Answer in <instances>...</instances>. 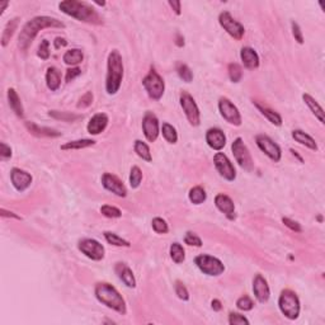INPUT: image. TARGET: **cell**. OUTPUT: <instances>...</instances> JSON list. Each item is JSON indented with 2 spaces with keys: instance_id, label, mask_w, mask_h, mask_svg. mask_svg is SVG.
Returning <instances> with one entry per match:
<instances>
[{
  "instance_id": "1",
  "label": "cell",
  "mask_w": 325,
  "mask_h": 325,
  "mask_svg": "<svg viewBox=\"0 0 325 325\" xmlns=\"http://www.w3.org/2000/svg\"><path fill=\"white\" fill-rule=\"evenodd\" d=\"M46 28H65V24L56 18L46 17V15L32 18L24 24L20 31L19 37H18V47L20 48V51L26 52L32 45L38 32L46 30Z\"/></svg>"
},
{
  "instance_id": "2",
  "label": "cell",
  "mask_w": 325,
  "mask_h": 325,
  "mask_svg": "<svg viewBox=\"0 0 325 325\" xmlns=\"http://www.w3.org/2000/svg\"><path fill=\"white\" fill-rule=\"evenodd\" d=\"M59 9L64 14L71 18L91 24H102L101 17L98 15L97 10L94 9L89 3L77 1V0H65L59 4Z\"/></svg>"
},
{
  "instance_id": "3",
  "label": "cell",
  "mask_w": 325,
  "mask_h": 325,
  "mask_svg": "<svg viewBox=\"0 0 325 325\" xmlns=\"http://www.w3.org/2000/svg\"><path fill=\"white\" fill-rule=\"evenodd\" d=\"M94 295L97 297V300L104 306L112 309L114 311H117L118 314L124 315L127 312L126 309V301L122 297V295L113 287L112 285L107 283V282H101L97 283L95 288H94Z\"/></svg>"
},
{
  "instance_id": "4",
  "label": "cell",
  "mask_w": 325,
  "mask_h": 325,
  "mask_svg": "<svg viewBox=\"0 0 325 325\" xmlns=\"http://www.w3.org/2000/svg\"><path fill=\"white\" fill-rule=\"evenodd\" d=\"M124 79V61L118 50L109 52L107 60V77H106V91L109 95H114L120 91Z\"/></svg>"
},
{
  "instance_id": "5",
  "label": "cell",
  "mask_w": 325,
  "mask_h": 325,
  "mask_svg": "<svg viewBox=\"0 0 325 325\" xmlns=\"http://www.w3.org/2000/svg\"><path fill=\"white\" fill-rule=\"evenodd\" d=\"M279 308L281 312L290 320H295L300 315V300L291 290H283L279 298Z\"/></svg>"
},
{
  "instance_id": "6",
  "label": "cell",
  "mask_w": 325,
  "mask_h": 325,
  "mask_svg": "<svg viewBox=\"0 0 325 325\" xmlns=\"http://www.w3.org/2000/svg\"><path fill=\"white\" fill-rule=\"evenodd\" d=\"M196 265L198 269L203 273V275L211 276V277H217L221 276L225 272V265L220 259L216 257L208 254H201L197 255L195 259Z\"/></svg>"
},
{
  "instance_id": "7",
  "label": "cell",
  "mask_w": 325,
  "mask_h": 325,
  "mask_svg": "<svg viewBox=\"0 0 325 325\" xmlns=\"http://www.w3.org/2000/svg\"><path fill=\"white\" fill-rule=\"evenodd\" d=\"M142 85H144L149 97L154 101H159L165 92L164 80L154 69H151L149 74L142 79Z\"/></svg>"
},
{
  "instance_id": "8",
  "label": "cell",
  "mask_w": 325,
  "mask_h": 325,
  "mask_svg": "<svg viewBox=\"0 0 325 325\" xmlns=\"http://www.w3.org/2000/svg\"><path fill=\"white\" fill-rule=\"evenodd\" d=\"M232 154H234L235 160L240 165V168H243L247 171H251L254 169V161H253L250 153H249L248 148L244 144V141H243L242 138L235 139L232 141Z\"/></svg>"
},
{
  "instance_id": "9",
  "label": "cell",
  "mask_w": 325,
  "mask_h": 325,
  "mask_svg": "<svg viewBox=\"0 0 325 325\" xmlns=\"http://www.w3.org/2000/svg\"><path fill=\"white\" fill-rule=\"evenodd\" d=\"M179 102H181V107L185 112L186 117H187L188 122L192 126H198L201 124V113H200V108H198L197 103L193 99L191 94L187 92H182L181 97H179Z\"/></svg>"
},
{
  "instance_id": "10",
  "label": "cell",
  "mask_w": 325,
  "mask_h": 325,
  "mask_svg": "<svg viewBox=\"0 0 325 325\" xmlns=\"http://www.w3.org/2000/svg\"><path fill=\"white\" fill-rule=\"evenodd\" d=\"M218 23L224 28V31H226V33L230 34L235 40L239 41L244 37V26L236 19H234V17L229 12H222L218 15Z\"/></svg>"
},
{
  "instance_id": "11",
  "label": "cell",
  "mask_w": 325,
  "mask_h": 325,
  "mask_svg": "<svg viewBox=\"0 0 325 325\" xmlns=\"http://www.w3.org/2000/svg\"><path fill=\"white\" fill-rule=\"evenodd\" d=\"M218 111L225 121L234 126L242 124V114L239 112L238 107L228 98H220L218 99Z\"/></svg>"
},
{
  "instance_id": "12",
  "label": "cell",
  "mask_w": 325,
  "mask_h": 325,
  "mask_svg": "<svg viewBox=\"0 0 325 325\" xmlns=\"http://www.w3.org/2000/svg\"><path fill=\"white\" fill-rule=\"evenodd\" d=\"M77 248L85 257H88L92 261H102L104 258V254H106L104 247L101 243L97 242L95 239H81L77 244Z\"/></svg>"
},
{
  "instance_id": "13",
  "label": "cell",
  "mask_w": 325,
  "mask_h": 325,
  "mask_svg": "<svg viewBox=\"0 0 325 325\" xmlns=\"http://www.w3.org/2000/svg\"><path fill=\"white\" fill-rule=\"evenodd\" d=\"M214 164L218 174L221 175L224 179L228 182H234L236 178V170H235L234 165L230 161V159L224 154V153H216L214 156Z\"/></svg>"
},
{
  "instance_id": "14",
  "label": "cell",
  "mask_w": 325,
  "mask_h": 325,
  "mask_svg": "<svg viewBox=\"0 0 325 325\" xmlns=\"http://www.w3.org/2000/svg\"><path fill=\"white\" fill-rule=\"evenodd\" d=\"M255 142L258 145V148L264 153L272 161L279 163L282 158V151L279 145L275 141L268 138L267 135H258L255 138Z\"/></svg>"
},
{
  "instance_id": "15",
  "label": "cell",
  "mask_w": 325,
  "mask_h": 325,
  "mask_svg": "<svg viewBox=\"0 0 325 325\" xmlns=\"http://www.w3.org/2000/svg\"><path fill=\"white\" fill-rule=\"evenodd\" d=\"M142 131L149 142H155L160 134L158 117L153 112H146L142 118Z\"/></svg>"
},
{
  "instance_id": "16",
  "label": "cell",
  "mask_w": 325,
  "mask_h": 325,
  "mask_svg": "<svg viewBox=\"0 0 325 325\" xmlns=\"http://www.w3.org/2000/svg\"><path fill=\"white\" fill-rule=\"evenodd\" d=\"M102 185L108 192H111L118 197H126L127 196V189H126L121 179L116 175L111 174V173H104L102 175Z\"/></svg>"
},
{
  "instance_id": "17",
  "label": "cell",
  "mask_w": 325,
  "mask_h": 325,
  "mask_svg": "<svg viewBox=\"0 0 325 325\" xmlns=\"http://www.w3.org/2000/svg\"><path fill=\"white\" fill-rule=\"evenodd\" d=\"M10 181L18 192H24L32 185V175L19 168H13L10 170Z\"/></svg>"
},
{
  "instance_id": "18",
  "label": "cell",
  "mask_w": 325,
  "mask_h": 325,
  "mask_svg": "<svg viewBox=\"0 0 325 325\" xmlns=\"http://www.w3.org/2000/svg\"><path fill=\"white\" fill-rule=\"evenodd\" d=\"M253 294L261 304H265L269 300L271 290H269L268 282L265 281L262 275H257L253 279Z\"/></svg>"
},
{
  "instance_id": "19",
  "label": "cell",
  "mask_w": 325,
  "mask_h": 325,
  "mask_svg": "<svg viewBox=\"0 0 325 325\" xmlns=\"http://www.w3.org/2000/svg\"><path fill=\"white\" fill-rule=\"evenodd\" d=\"M206 142L212 150L221 151L226 145V136L220 128L212 127L206 132Z\"/></svg>"
},
{
  "instance_id": "20",
  "label": "cell",
  "mask_w": 325,
  "mask_h": 325,
  "mask_svg": "<svg viewBox=\"0 0 325 325\" xmlns=\"http://www.w3.org/2000/svg\"><path fill=\"white\" fill-rule=\"evenodd\" d=\"M215 206H216L218 211H221L229 220H234V218L236 217V215H235V204L234 202H232V198L229 197L228 195L218 193V195L215 197Z\"/></svg>"
},
{
  "instance_id": "21",
  "label": "cell",
  "mask_w": 325,
  "mask_h": 325,
  "mask_svg": "<svg viewBox=\"0 0 325 325\" xmlns=\"http://www.w3.org/2000/svg\"><path fill=\"white\" fill-rule=\"evenodd\" d=\"M108 126V116L106 113H97L91 118V121L88 122L87 130L88 132L93 136L102 134Z\"/></svg>"
},
{
  "instance_id": "22",
  "label": "cell",
  "mask_w": 325,
  "mask_h": 325,
  "mask_svg": "<svg viewBox=\"0 0 325 325\" xmlns=\"http://www.w3.org/2000/svg\"><path fill=\"white\" fill-rule=\"evenodd\" d=\"M26 128L30 131V134L37 136V138H60L61 136V132L54 130V128L38 126L37 124L31 121L26 122Z\"/></svg>"
},
{
  "instance_id": "23",
  "label": "cell",
  "mask_w": 325,
  "mask_h": 325,
  "mask_svg": "<svg viewBox=\"0 0 325 325\" xmlns=\"http://www.w3.org/2000/svg\"><path fill=\"white\" fill-rule=\"evenodd\" d=\"M114 272H116V275L118 276V279H121L127 287L130 288L136 287V279H135V276L127 264H124V263H117L116 267H114Z\"/></svg>"
},
{
  "instance_id": "24",
  "label": "cell",
  "mask_w": 325,
  "mask_h": 325,
  "mask_svg": "<svg viewBox=\"0 0 325 325\" xmlns=\"http://www.w3.org/2000/svg\"><path fill=\"white\" fill-rule=\"evenodd\" d=\"M240 59L243 65L249 70H254L259 66V56L257 51L251 47H243L240 51Z\"/></svg>"
},
{
  "instance_id": "25",
  "label": "cell",
  "mask_w": 325,
  "mask_h": 325,
  "mask_svg": "<svg viewBox=\"0 0 325 325\" xmlns=\"http://www.w3.org/2000/svg\"><path fill=\"white\" fill-rule=\"evenodd\" d=\"M292 139H294L296 142H298L300 145H304V146H306L308 149H310V150H314V151L318 150L316 141L314 140L310 135L304 132V131L294 130L292 131Z\"/></svg>"
},
{
  "instance_id": "26",
  "label": "cell",
  "mask_w": 325,
  "mask_h": 325,
  "mask_svg": "<svg viewBox=\"0 0 325 325\" xmlns=\"http://www.w3.org/2000/svg\"><path fill=\"white\" fill-rule=\"evenodd\" d=\"M302 99L305 102V104L309 107V109L312 112V114L318 118L320 124H325V118H324V111H323L322 106L318 103V102L314 99V98L310 95V94L305 93L302 94Z\"/></svg>"
},
{
  "instance_id": "27",
  "label": "cell",
  "mask_w": 325,
  "mask_h": 325,
  "mask_svg": "<svg viewBox=\"0 0 325 325\" xmlns=\"http://www.w3.org/2000/svg\"><path fill=\"white\" fill-rule=\"evenodd\" d=\"M8 102H9V106L10 108H12V111L17 114L18 117L23 118L24 117L23 106H22L19 95H18V93L15 92V89H13V88H9V89H8Z\"/></svg>"
},
{
  "instance_id": "28",
  "label": "cell",
  "mask_w": 325,
  "mask_h": 325,
  "mask_svg": "<svg viewBox=\"0 0 325 325\" xmlns=\"http://www.w3.org/2000/svg\"><path fill=\"white\" fill-rule=\"evenodd\" d=\"M46 84L47 88L51 92H56L61 85V75L60 71L57 70L56 67L51 66L47 69L46 73Z\"/></svg>"
},
{
  "instance_id": "29",
  "label": "cell",
  "mask_w": 325,
  "mask_h": 325,
  "mask_svg": "<svg viewBox=\"0 0 325 325\" xmlns=\"http://www.w3.org/2000/svg\"><path fill=\"white\" fill-rule=\"evenodd\" d=\"M62 60L66 65H70V66H77L80 62H83L84 60V54L83 51L79 50V48H71V50L66 51L62 56Z\"/></svg>"
},
{
  "instance_id": "30",
  "label": "cell",
  "mask_w": 325,
  "mask_h": 325,
  "mask_svg": "<svg viewBox=\"0 0 325 325\" xmlns=\"http://www.w3.org/2000/svg\"><path fill=\"white\" fill-rule=\"evenodd\" d=\"M254 106L258 108V111L261 112V113L263 114L271 124H273L275 126H281L282 117L277 113V112H275L273 109H271V108L265 107V106H262V104H259L258 102H254Z\"/></svg>"
},
{
  "instance_id": "31",
  "label": "cell",
  "mask_w": 325,
  "mask_h": 325,
  "mask_svg": "<svg viewBox=\"0 0 325 325\" xmlns=\"http://www.w3.org/2000/svg\"><path fill=\"white\" fill-rule=\"evenodd\" d=\"M18 24H19V18H14V19L9 20L4 28L3 33H1V46L7 47L8 44H9V41L12 40L13 37L14 32L17 31Z\"/></svg>"
},
{
  "instance_id": "32",
  "label": "cell",
  "mask_w": 325,
  "mask_h": 325,
  "mask_svg": "<svg viewBox=\"0 0 325 325\" xmlns=\"http://www.w3.org/2000/svg\"><path fill=\"white\" fill-rule=\"evenodd\" d=\"M95 145V141L91 139H81V140L69 141L66 144L61 145V150H81V149L91 148Z\"/></svg>"
},
{
  "instance_id": "33",
  "label": "cell",
  "mask_w": 325,
  "mask_h": 325,
  "mask_svg": "<svg viewBox=\"0 0 325 325\" xmlns=\"http://www.w3.org/2000/svg\"><path fill=\"white\" fill-rule=\"evenodd\" d=\"M188 198H189V201H191L193 204H201L206 201L207 193H206V191H204L201 186H196V187L189 189Z\"/></svg>"
},
{
  "instance_id": "34",
  "label": "cell",
  "mask_w": 325,
  "mask_h": 325,
  "mask_svg": "<svg viewBox=\"0 0 325 325\" xmlns=\"http://www.w3.org/2000/svg\"><path fill=\"white\" fill-rule=\"evenodd\" d=\"M134 150H135V153L138 154L139 158H141L142 160L149 161V163L153 160V158H151L150 148L148 146V144H145L144 141H141V140L135 141Z\"/></svg>"
},
{
  "instance_id": "35",
  "label": "cell",
  "mask_w": 325,
  "mask_h": 325,
  "mask_svg": "<svg viewBox=\"0 0 325 325\" xmlns=\"http://www.w3.org/2000/svg\"><path fill=\"white\" fill-rule=\"evenodd\" d=\"M169 253H170V258L173 259V262L177 263V264H181V263L185 262L186 251L179 243H173V244L170 245Z\"/></svg>"
},
{
  "instance_id": "36",
  "label": "cell",
  "mask_w": 325,
  "mask_h": 325,
  "mask_svg": "<svg viewBox=\"0 0 325 325\" xmlns=\"http://www.w3.org/2000/svg\"><path fill=\"white\" fill-rule=\"evenodd\" d=\"M104 239L107 240L108 244L114 245V247H126V248H130L131 244L130 242H127L126 239L121 238L120 235L114 234L111 232H104Z\"/></svg>"
},
{
  "instance_id": "37",
  "label": "cell",
  "mask_w": 325,
  "mask_h": 325,
  "mask_svg": "<svg viewBox=\"0 0 325 325\" xmlns=\"http://www.w3.org/2000/svg\"><path fill=\"white\" fill-rule=\"evenodd\" d=\"M161 134H163V138L167 140V142L169 144H175L178 141V134L177 130H175L170 124H167L164 122L163 126H161Z\"/></svg>"
},
{
  "instance_id": "38",
  "label": "cell",
  "mask_w": 325,
  "mask_h": 325,
  "mask_svg": "<svg viewBox=\"0 0 325 325\" xmlns=\"http://www.w3.org/2000/svg\"><path fill=\"white\" fill-rule=\"evenodd\" d=\"M50 117L55 118V120H61L64 122H74L77 120L83 118L81 114H74L70 112H60V111H50Z\"/></svg>"
},
{
  "instance_id": "39",
  "label": "cell",
  "mask_w": 325,
  "mask_h": 325,
  "mask_svg": "<svg viewBox=\"0 0 325 325\" xmlns=\"http://www.w3.org/2000/svg\"><path fill=\"white\" fill-rule=\"evenodd\" d=\"M229 77H230V80L232 83H239V81L242 80L243 77V70L240 65L236 64V62H232V64L229 65Z\"/></svg>"
},
{
  "instance_id": "40",
  "label": "cell",
  "mask_w": 325,
  "mask_h": 325,
  "mask_svg": "<svg viewBox=\"0 0 325 325\" xmlns=\"http://www.w3.org/2000/svg\"><path fill=\"white\" fill-rule=\"evenodd\" d=\"M177 73L182 80L186 81V83H191V81L193 80V74H192L191 69H189L186 64L179 62V64L177 65Z\"/></svg>"
},
{
  "instance_id": "41",
  "label": "cell",
  "mask_w": 325,
  "mask_h": 325,
  "mask_svg": "<svg viewBox=\"0 0 325 325\" xmlns=\"http://www.w3.org/2000/svg\"><path fill=\"white\" fill-rule=\"evenodd\" d=\"M101 214L108 218H118L122 216V212L120 208L109 206V204H104L101 207Z\"/></svg>"
},
{
  "instance_id": "42",
  "label": "cell",
  "mask_w": 325,
  "mask_h": 325,
  "mask_svg": "<svg viewBox=\"0 0 325 325\" xmlns=\"http://www.w3.org/2000/svg\"><path fill=\"white\" fill-rule=\"evenodd\" d=\"M142 181V171L139 167H132L130 173V186L132 188H139Z\"/></svg>"
},
{
  "instance_id": "43",
  "label": "cell",
  "mask_w": 325,
  "mask_h": 325,
  "mask_svg": "<svg viewBox=\"0 0 325 325\" xmlns=\"http://www.w3.org/2000/svg\"><path fill=\"white\" fill-rule=\"evenodd\" d=\"M151 226L154 229L155 232H158V234H167L169 232V226H168L167 221L163 220L161 217H155L153 218V221H151Z\"/></svg>"
},
{
  "instance_id": "44",
  "label": "cell",
  "mask_w": 325,
  "mask_h": 325,
  "mask_svg": "<svg viewBox=\"0 0 325 325\" xmlns=\"http://www.w3.org/2000/svg\"><path fill=\"white\" fill-rule=\"evenodd\" d=\"M236 308L239 310H242V311H250L251 309L254 308V302L251 300L249 296L244 295L242 297L238 298V301H236Z\"/></svg>"
},
{
  "instance_id": "45",
  "label": "cell",
  "mask_w": 325,
  "mask_h": 325,
  "mask_svg": "<svg viewBox=\"0 0 325 325\" xmlns=\"http://www.w3.org/2000/svg\"><path fill=\"white\" fill-rule=\"evenodd\" d=\"M174 290L177 296L181 298V300H183V301H188V300H189V292H188L187 287H186L181 281L175 282Z\"/></svg>"
},
{
  "instance_id": "46",
  "label": "cell",
  "mask_w": 325,
  "mask_h": 325,
  "mask_svg": "<svg viewBox=\"0 0 325 325\" xmlns=\"http://www.w3.org/2000/svg\"><path fill=\"white\" fill-rule=\"evenodd\" d=\"M229 324L230 325H243V324H249V320L245 318L242 314H238V312H230L229 314Z\"/></svg>"
},
{
  "instance_id": "47",
  "label": "cell",
  "mask_w": 325,
  "mask_h": 325,
  "mask_svg": "<svg viewBox=\"0 0 325 325\" xmlns=\"http://www.w3.org/2000/svg\"><path fill=\"white\" fill-rule=\"evenodd\" d=\"M185 243L187 245H191V247H197V248L202 247L201 238L197 236L195 232H188L187 234L185 235Z\"/></svg>"
},
{
  "instance_id": "48",
  "label": "cell",
  "mask_w": 325,
  "mask_h": 325,
  "mask_svg": "<svg viewBox=\"0 0 325 325\" xmlns=\"http://www.w3.org/2000/svg\"><path fill=\"white\" fill-rule=\"evenodd\" d=\"M37 55L42 60H48V57H50V42L48 41L42 40L40 47H38Z\"/></svg>"
},
{
  "instance_id": "49",
  "label": "cell",
  "mask_w": 325,
  "mask_h": 325,
  "mask_svg": "<svg viewBox=\"0 0 325 325\" xmlns=\"http://www.w3.org/2000/svg\"><path fill=\"white\" fill-rule=\"evenodd\" d=\"M291 30L292 36L295 37V41H297V44H304V36H302V31L296 22H291Z\"/></svg>"
},
{
  "instance_id": "50",
  "label": "cell",
  "mask_w": 325,
  "mask_h": 325,
  "mask_svg": "<svg viewBox=\"0 0 325 325\" xmlns=\"http://www.w3.org/2000/svg\"><path fill=\"white\" fill-rule=\"evenodd\" d=\"M93 103V93L92 92H87L83 97L80 98V101L77 103V108H88Z\"/></svg>"
},
{
  "instance_id": "51",
  "label": "cell",
  "mask_w": 325,
  "mask_h": 325,
  "mask_svg": "<svg viewBox=\"0 0 325 325\" xmlns=\"http://www.w3.org/2000/svg\"><path fill=\"white\" fill-rule=\"evenodd\" d=\"M282 222H283V225H285V226H287L290 230H292V232H302L301 225L298 224L297 221H294V220H291V218L283 217V218H282Z\"/></svg>"
},
{
  "instance_id": "52",
  "label": "cell",
  "mask_w": 325,
  "mask_h": 325,
  "mask_svg": "<svg viewBox=\"0 0 325 325\" xmlns=\"http://www.w3.org/2000/svg\"><path fill=\"white\" fill-rule=\"evenodd\" d=\"M0 158H1V160H8V159L12 158V148L5 142L0 144Z\"/></svg>"
},
{
  "instance_id": "53",
  "label": "cell",
  "mask_w": 325,
  "mask_h": 325,
  "mask_svg": "<svg viewBox=\"0 0 325 325\" xmlns=\"http://www.w3.org/2000/svg\"><path fill=\"white\" fill-rule=\"evenodd\" d=\"M81 74V70L79 69V67H71V69H69V70L66 71V77H65V80L67 81V83H70V81H73L77 77H79V75Z\"/></svg>"
},
{
  "instance_id": "54",
  "label": "cell",
  "mask_w": 325,
  "mask_h": 325,
  "mask_svg": "<svg viewBox=\"0 0 325 325\" xmlns=\"http://www.w3.org/2000/svg\"><path fill=\"white\" fill-rule=\"evenodd\" d=\"M169 5H170V8L173 10H174V13L177 14V15H181L182 13V3L181 1H171V0H169Z\"/></svg>"
},
{
  "instance_id": "55",
  "label": "cell",
  "mask_w": 325,
  "mask_h": 325,
  "mask_svg": "<svg viewBox=\"0 0 325 325\" xmlns=\"http://www.w3.org/2000/svg\"><path fill=\"white\" fill-rule=\"evenodd\" d=\"M54 46H55V48H56V50H60L61 47L67 46V41L65 40V38H62V37H57L56 40L54 41Z\"/></svg>"
},
{
  "instance_id": "56",
  "label": "cell",
  "mask_w": 325,
  "mask_h": 325,
  "mask_svg": "<svg viewBox=\"0 0 325 325\" xmlns=\"http://www.w3.org/2000/svg\"><path fill=\"white\" fill-rule=\"evenodd\" d=\"M1 217H13V218H17V220H22V217L20 216H17V215H14L13 212L10 211H7V210H4V208H1Z\"/></svg>"
},
{
  "instance_id": "57",
  "label": "cell",
  "mask_w": 325,
  "mask_h": 325,
  "mask_svg": "<svg viewBox=\"0 0 325 325\" xmlns=\"http://www.w3.org/2000/svg\"><path fill=\"white\" fill-rule=\"evenodd\" d=\"M211 305H212V309H214L215 311H220V310L222 309L221 301H220V300H216V298H215V300H212Z\"/></svg>"
},
{
  "instance_id": "58",
  "label": "cell",
  "mask_w": 325,
  "mask_h": 325,
  "mask_svg": "<svg viewBox=\"0 0 325 325\" xmlns=\"http://www.w3.org/2000/svg\"><path fill=\"white\" fill-rule=\"evenodd\" d=\"M175 44H177V46L179 47L185 46V38L182 37L181 34H177V41H175Z\"/></svg>"
}]
</instances>
